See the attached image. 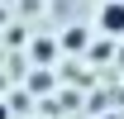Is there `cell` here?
Here are the masks:
<instances>
[{
	"instance_id": "obj_1",
	"label": "cell",
	"mask_w": 124,
	"mask_h": 119,
	"mask_svg": "<svg viewBox=\"0 0 124 119\" xmlns=\"http://www.w3.org/2000/svg\"><path fill=\"white\" fill-rule=\"evenodd\" d=\"M95 24H100L110 38H119V33H124V0H105L100 15H95Z\"/></svg>"
},
{
	"instance_id": "obj_2",
	"label": "cell",
	"mask_w": 124,
	"mask_h": 119,
	"mask_svg": "<svg viewBox=\"0 0 124 119\" xmlns=\"http://www.w3.org/2000/svg\"><path fill=\"white\" fill-rule=\"evenodd\" d=\"M105 119H119V114H105Z\"/></svg>"
},
{
	"instance_id": "obj_3",
	"label": "cell",
	"mask_w": 124,
	"mask_h": 119,
	"mask_svg": "<svg viewBox=\"0 0 124 119\" xmlns=\"http://www.w3.org/2000/svg\"><path fill=\"white\" fill-rule=\"evenodd\" d=\"M0 119H5V110H0Z\"/></svg>"
}]
</instances>
